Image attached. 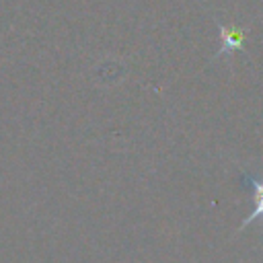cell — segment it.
Here are the masks:
<instances>
[{"label":"cell","instance_id":"cell-1","mask_svg":"<svg viewBox=\"0 0 263 263\" xmlns=\"http://www.w3.org/2000/svg\"><path fill=\"white\" fill-rule=\"evenodd\" d=\"M240 185L253 195V212L245 218V222L238 226V232L245 230L247 226H251L255 220H263V179H257L249 173H242L240 175Z\"/></svg>","mask_w":263,"mask_h":263},{"label":"cell","instance_id":"cell-2","mask_svg":"<svg viewBox=\"0 0 263 263\" xmlns=\"http://www.w3.org/2000/svg\"><path fill=\"white\" fill-rule=\"evenodd\" d=\"M220 31V49L216 51V58L222 53H232V51H245V41L249 35V29L242 27H228L224 23H218Z\"/></svg>","mask_w":263,"mask_h":263}]
</instances>
